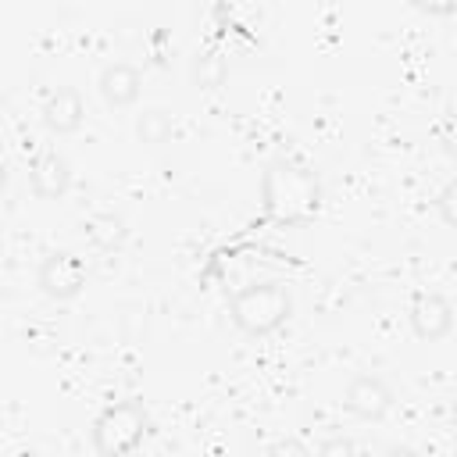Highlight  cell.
<instances>
[{
    "mask_svg": "<svg viewBox=\"0 0 457 457\" xmlns=\"http://www.w3.org/2000/svg\"><path fill=\"white\" fill-rule=\"evenodd\" d=\"M264 214L278 225H307L321 207V182L293 161H271L261 179Z\"/></svg>",
    "mask_w": 457,
    "mask_h": 457,
    "instance_id": "obj_1",
    "label": "cell"
},
{
    "mask_svg": "<svg viewBox=\"0 0 457 457\" xmlns=\"http://www.w3.org/2000/svg\"><path fill=\"white\" fill-rule=\"evenodd\" d=\"M232 325L246 336H271L275 328L286 325V318L293 314V296L282 282H253L246 289H239L228 303Z\"/></svg>",
    "mask_w": 457,
    "mask_h": 457,
    "instance_id": "obj_2",
    "label": "cell"
},
{
    "mask_svg": "<svg viewBox=\"0 0 457 457\" xmlns=\"http://www.w3.org/2000/svg\"><path fill=\"white\" fill-rule=\"evenodd\" d=\"M146 407L139 400L107 403L93 421V446L100 457H129L146 436Z\"/></svg>",
    "mask_w": 457,
    "mask_h": 457,
    "instance_id": "obj_3",
    "label": "cell"
},
{
    "mask_svg": "<svg viewBox=\"0 0 457 457\" xmlns=\"http://www.w3.org/2000/svg\"><path fill=\"white\" fill-rule=\"evenodd\" d=\"M36 282L50 300H75L86 289V264L75 253L57 250V253L43 257V264L36 271Z\"/></svg>",
    "mask_w": 457,
    "mask_h": 457,
    "instance_id": "obj_4",
    "label": "cell"
},
{
    "mask_svg": "<svg viewBox=\"0 0 457 457\" xmlns=\"http://www.w3.org/2000/svg\"><path fill=\"white\" fill-rule=\"evenodd\" d=\"M343 403L353 418L361 421H382L389 411H393V389L386 386V378L378 375H353L346 382V393H343Z\"/></svg>",
    "mask_w": 457,
    "mask_h": 457,
    "instance_id": "obj_5",
    "label": "cell"
},
{
    "mask_svg": "<svg viewBox=\"0 0 457 457\" xmlns=\"http://www.w3.org/2000/svg\"><path fill=\"white\" fill-rule=\"evenodd\" d=\"M411 328H414V336L425 339V343L446 339L450 328H453V307H450V300H446L443 293H428V289L418 293V296L411 300Z\"/></svg>",
    "mask_w": 457,
    "mask_h": 457,
    "instance_id": "obj_6",
    "label": "cell"
},
{
    "mask_svg": "<svg viewBox=\"0 0 457 457\" xmlns=\"http://www.w3.org/2000/svg\"><path fill=\"white\" fill-rule=\"evenodd\" d=\"M29 186L39 200H61L71 189V164L57 150H43L29 164Z\"/></svg>",
    "mask_w": 457,
    "mask_h": 457,
    "instance_id": "obj_7",
    "label": "cell"
},
{
    "mask_svg": "<svg viewBox=\"0 0 457 457\" xmlns=\"http://www.w3.org/2000/svg\"><path fill=\"white\" fill-rule=\"evenodd\" d=\"M82 121H86V100H82L79 89L61 86V89H54V93L46 96V104H43V125H46L50 132L71 136V132L82 129Z\"/></svg>",
    "mask_w": 457,
    "mask_h": 457,
    "instance_id": "obj_8",
    "label": "cell"
},
{
    "mask_svg": "<svg viewBox=\"0 0 457 457\" xmlns=\"http://www.w3.org/2000/svg\"><path fill=\"white\" fill-rule=\"evenodd\" d=\"M100 96L111 104V107H132L143 93V71L136 64H125V61H114L100 71Z\"/></svg>",
    "mask_w": 457,
    "mask_h": 457,
    "instance_id": "obj_9",
    "label": "cell"
},
{
    "mask_svg": "<svg viewBox=\"0 0 457 457\" xmlns=\"http://www.w3.org/2000/svg\"><path fill=\"white\" fill-rule=\"evenodd\" d=\"M82 236L89 239V246H96V250H104V253H114V250H121V243H125V221H121L118 214L100 211V214H89V218L82 221Z\"/></svg>",
    "mask_w": 457,
    "mask_h": 457,
    "instance_id": "obj_10",
    "label": "cell"
},
{
    "mask_svg": "<svg viewBox=\"0 0 457 457\" xmlns=\"http://www.w3.org/2000/svg\"><path fill=\"white\" fill-rule=\"evenodd\" d=\"M189 79H193V86L196 89H221L225 86V79H228V61H225V54L221 50H200L196 57H193V64H189Z\"/></svg>",
    "mask_w": 457,
    "mask_h": 457,
    "instance_id": "obj_11",
    "label": "cell"
},
{
    "mask_svg": "<svg viewBox=\"0 0 457 457\" xmlns=\"http://www.w3.org/2000/svg\"><path fill=\"white\" fill-rule=\"evenodd\" d=\"M136 136L139 143L146 146H164L171 136H175V118L161 107H146L139 118H136Z\"/></svg>",
    "mask_w": 457,
    "mask_h": 457,
    "instance_id": "obj_12",
    "label": "cell"
},
{
    "mask_svg": "<svg viewBox=\"0 0 457 457\" xmlns=\"http://www.w3.org/2000/svg\"><path fill=\"white\" fill-rule=\"evenodd\" d=\"M436 207H439V218H443L450 228H457V179L443 186V193L436 196Z\"/></svg>",
    "mask_w": 457,
    "mask_h": 457,
    "instance_id": "obj_13",
    "label": "cell"
},
{
    "mask_svg": "<svg viewBox=\"0 0 457 457\" xmlns=\"http://www.w3.org/2000/svg\"><path fill=\"white\" fill-rule=\"evenodd\" d=\"M318 457H357V446H353V439H346V436H328V439L318 446Z\"/></svg>",
    "mask_w": 457,
    "mask_h": 457,
    "instance_id": "obj_14",
    "label": "cell"
},
{
    "mask_svg": "<svg viewBox=\"0 0 457 457\" xmlns=\"http://www.w3.org/2000/svg\"><path fill=\"white\" fill-rule=\"evenodd\" d=\"M436 139H439V146H443L450 157H457V111H453V114H446V118L439 121Z\"/></svg>",
    "mask_w": 457,
    "mask_h": 457,
    "instance_id": "obj_15",
    "label": "cell"
},
{
    "mask_svg": "<svg viewBox=\"0 0 457 457\" xmlns=\"http://www.w3.org/2000/svg\"><path fill=\"white\" fill-rule=\"evenodd\" d=\"M268 457H311V450L300 439H275L268 446Z\"/></svg>",
    "mask_w": 457,
    "mask_h": 457,
    "instance_id": "obj_16",
    "label": "cell"
},
{
    "mask_svg": "<svg viewBox=\"0 0 457 457\" xmlns=\"http://www.w3.org/2000/svg\"><path fill=\"white\" fill-rule=\"evenodd\" d=\"M382 457H421V453H418L414 446H403V443H400V446H389Z\"/></svg>",
    "mask_w": 457,
    "mask_h": 457,
    "instance_id": "obj_17",
    "label": "cell"
},
{
    "mask_svg": "<svg viewBox=\"0 0 457 457\" xmlns=\"http://www.w3.org/2000/svg\"><path fill=\"white\" fill-rule=\"evenodd\" d=\"M450 421H453V428H457V400H453V407H450Z\"/></svg>",
    "mask_w": 457,
    "mask_h": 457,
    "instance_id": "obj_18",
    "label": "cell"
},
{
    "mask_svg": "<svg viewBox=\"0 0 457 457\" xmlns=\"http://www.w3.org/2000/svg\"><path fill=\"white\" fill-rule=\"evenodd\" d=\"M453 457H457V450H453Z\"/></svg>",
    "mask_w": 457,
    "mask_h": 457,
    "instance_id": "obj_19",
    "label": "cell"
}]
</instances>
